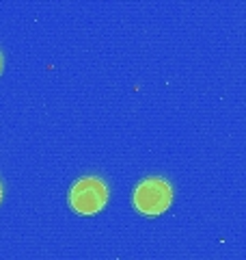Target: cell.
I'll list each match as a JSON object with an SVG mask.
<instances>
[{
    "label": "cell",
    "mask_w": 246,
    "mask_h": 260,
    "mask_svg": "<svg viewBox=\"0 0 246 260\" xmlns=\"http://www.w3.org/2000/svg\"><path fill=\"white\" fill-rule=\"evenodd\" d=\"M173 202V189L162 178H147L134 189V206L147 217H158L169 210Z\"/></svg>",
    "instance_id": "1"
},
{
    "label": "cell",
    "mask_w": 246,
    "mask_h": 260,
    "mask_svg": "<svg viewBox=\"0 0 246 260\" xmlns=\"http://www.w3.org/2000/svg\"><path fill=\"white\" fill-rule=\"evenodd\" d=\"M108 202V186L100 178H82L73 184L69 193V204L78 215H95L106 206Z\"/></svg>",
    "instance_id": "2"
},
{
    "label": "cell",
    "mask_w": 246,
    "mask_h": 260,
    "mask_svg": "<svg viewBox=\"0 0 246 260\" xmlns=\"http://www.w3.org/2000/svg\"><path fill=\"white\" fill-rule=\"evenodd\" d=\"M0 70H3V54H0Z\"/></svg>",
    "instance_id": "3"
},
{
    "label": "cell",
    "mask_w": 246,
    "mask_h": 260,
    "mask_svg": "<svg viewBox=\"0 0 246 260\" xmlns=\"http://www.w3.org/2000/svg\"><path fill=\"white\" fill-rule=\"evenodd\" d=\"M0 200H3V189H0Z\"/></svg>",
    "instance_id": "4"
}]
</instances>
